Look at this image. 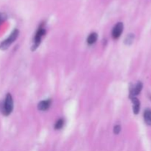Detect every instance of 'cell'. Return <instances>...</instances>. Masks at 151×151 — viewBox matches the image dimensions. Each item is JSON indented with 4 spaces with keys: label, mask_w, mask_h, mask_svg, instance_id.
<instances>
[{
    "label": "cell",
    "mask_w": 151,
    "mask_h": 151,
    "mask_svg": "<svg viewBox=\"0 0 151 151\" xmlns=\"http://www.w3.org/2000/svg\"><path fill=\"white\" fill-rule=\"evenodd\" d=\"M13 110V97L10 93H7L4 98V103L2 106V111L3 115L4 116H9L12 113Z\"/></svg>",
    "instance_id": "cell-1"
},
{
    "label": "cell",
    "mask_w": 151,
    "mask_h": 151,
    "mask_svg": "<svg viewBox=\"0 0 151 151\" xmlns=\"http://www.w3.org/2000/svg\"><path fill=\"white\" fill-rule=\"evenodd\" d=\"M19 35V31L17 29H15L13 32L10 33V35H9V37L7 38H6L5 40L2 41V42L0 44V49L1 50H6L9 48L10 45L17 39L18 36Z\"/></svg>",
    "instance_id": "cell-2"
},
{
    "label": "cell",
    "mask_w": 151,
    "mask_h": 151,
    "mask_svg": "<svg viewBox=\"0 0 151 151\" xmlns=\"http://www.w3.org/2000/svg\"><path fill=\"white\" fill-rule=\"evenodd\" d=\"M46 34V29L45 28L43 27V25H41L40 27L38 28V30H37L36 33H35V37H34L33 39V45L32 47V50H35L38 48V46L40 45L41 42V39L44 37V35Z\"/></svg>",
    "instance_id": "cell-3"
},
{
    "label": "cell",
    "mask_w": 151,
    "mask_h": 151,
    "mask_svg": "<svg viewBox=\"0 0 151 151\" xmlns=\"http://www.w3.org/2000/svg\"><path fill=\"white\" fill-rule=\"evenodd\" d=\"M124 29V25L122 22H118L117 24H115V26L114 27L113 29H112L111 35L113 38L114 39H117L120 37V35H122V32H123Z\"/></svg>",
    "instance_id": "cell-4"
},
{
    "label": "cell",
    "mask_w": 151,
    "mask_h": 151,
    "mask_svg": "<svg viewBox=\"0 0 151 151\" xmlns=\"http://www.w3.org/2000/svg\"><path fill=\"white\" fill-rule=\"evenodd\" d=\"M51 104H52V100H50V99L42 100V101H41L38 104V109L39 111H47L50 109V107L51 106Z\"/></svg>",
    "instance_id": "cell-5"
},
{
    "label": "cell",
    "mask_w": 151,
    "mask_h": 151,
    "mask_svg": "<svg viewBox=\"0 0 151 151\" xmlns=\"http://www.w3.org/2000/svg\"><path fill=\"white\" fill-rule=\"evenodd\" d=\"M143 88V85L141 82H138L136 84L135 86L131 89V97H135V96L139 94V93L141 92L142 89Z\"/></svg>",
    "instance_id": "cell-6"
},
{
    "label": "cell",
    "mask_w": 151,
    "mask_h": 151,
    "mask_svg": "<svg viewBox=\"0 0 151 151\" xmlns=\"http://www.w3.org/2000/svg\"><path fill=\"white\" fill-rule=\"evenodd\" d=\"M131 98V101L133 103V111L135 114H139L140 110V102L139 101L138 99L136 97H132Z\"/></svg>",
    "instance_id": "cell-7"
},
{
    "label": "cell",
    "mask_w": 151,
    "mask_h": 151,
    "mask_svg": "<svg viewBox=\"0 0 151 151\" xmlns=\"http://www.w3.org/2000/svg\"><path fill=\"white\" fill-rule=\"evenodd\" d=\"M97 38H98V35L97 33L96 32H91L88 37L87 38V43H88L89 45H92L94 43H96V41H97Z\"/></svg>",
    "instance_id": "cell-8"
},
{
    "label": "cell",
    "mask_w": 151,
    "mask_h": 151,
    "mask_svg": "<svg viewBox=\"0 0 151 151\" xmlns=\"http://www.w3.org/2000/svg\"><path fill=\"white\" fill-rule=\"evenodd\" d=\"M144 119L147 125H151V110L146 109L144 112Z\"/></svg>",
    "instance_id": "cell-9"
},
{
    "label": "cell",
    "mask_w": 151,
    "mask_h": 151,
    "mask_svg": "<svg viewBox=\"0 0 151 151\" xmlns=\"http://www.w3.org/2000/svg\"><path fill=\"white\" fill-rule=\"evenodd\" d=\"M134 34H129L128 35H127V37L125 39V44L127 45H131L133 42H134Z\"/></svg>",
    "instance_id": "cell-10"
},
{
    "label": "cell",
    "mask_w": 151,
    "mask_h": 151,
    "mask_svg": "<svg viewBox=\"0 0 151 151\" xmlns=\"http://www.w3.org/2000/svg\"><path fill=\"white\" fill-rule=\"evenodd\" d=\"M63 125H64V120L63 119H60L55 122V130H60L63 128Z\"/></svg>",
    "instance_id": "cell-11"
},
{
    "label": "cell",
    "mask_w": 151,
    "mask_h": 151,
    "mask_svg": "<svg viewBox=\"0 0 151 151\" xmlns=\"http://www.w3.org/2000/svg\"><path fill=\"white\" fill-rule=\"evenodd\" d=\"M121 131V127L119 125H116V126L114 128V133L115 134H119V132Z\"/></svg>",
    "instance_id": "cell-12"
},
{
    "label": "cell",
    "mask_w": 151,
    "mask_h": 151,
    "mask_svg": "<svg viewBox=\"0 0 151 151\" xmlns=\"http://www.w3.org/2000/svg\"><path fill=\"white\" fill-rule=\"evenodd\" d=\"M3 19H4V17H3V15L0 14V24H1V22L3 21Z\"/></svg>",
    "instance_id": "cell-13"
}]
</instances>
